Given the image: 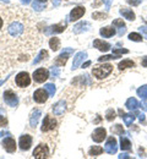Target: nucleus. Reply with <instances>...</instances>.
<instances>
[{"label": "nucleus", "instance_id": "1", "mask_svg": "<svg viewBox=\"0 0 147 159\" xmlns=\"http://www.w3.org/2000/svg\"><path fill=\"white\" fill-rule=\"evenodd\" d=\"M112 71H113V66H112L110 64H103V65L96 66V67L93 69L92 74H93L97 79L102 80V79H104V77H107L108 75H110Z\"/></svg>", "mask_w": 147, "mask_h": 159}, {"label": "nucleus", "instance_id": "2", "mask_svg": "<svg viewBox=\"0 0 147 159\" xmlns=\"http://www.w3.org/2000/svg\"><path fill=\"white\" fill-rule=\"evenodd\" d=\"M34 158H49L50 156H49V149H48V147L45 146V144H38L37 147H36V149L33 151V154H32Z\"/></svg>", "mask_w": 147, "mask_h": 159}, {"label": "nucleus", "instance_id": "3", "mask_svg": "<svg viewBox=\"0 0 147 159\" xmlns=\"http://www.w3.org/2000/svg\"><path fill=\"white\" fill-rule=\"evenodd\" d=\"M16 84L19 86V87H27V86H30L31 84V77H30V74L28 72H20L17 76H16Z\"/></svg>", "mask_w": 147, "mask_h": 159}, {"label": "nucleus", "instance_id": "4", "mask_svg": "<svg viewBox=\"0 0 147 159\" xmlns=\"http://www.w3.org/2000/svg\"><path fill=\"white\" fill-rule=\"evenodd\" d=\"M49 77V72H48V70L47 69H44V67H41V69H38V70H36L34 72H33V79L34 81L37 82V83H43V82H45L47 80Z\"/></svg>", "mask_w": 147, "mask_h": 159}, {"label": "nucleus", "instance_id": "5", "mask_svg": "<svg viewBox=\"0 0 147 159\" xmlns=\"http://www.w3.org/2000/svg\"><path fill=\"white\" fill-rule=\"evenodd\" d=\"M57 125V120L54 118H52L50 115H47L44 120H43V126H42V131L43 132H47V131H50L55 127Z\"/></svg>", "mask_w": 147, "mask_h": 159}, {"label": "nucleus", "instance_id": "6", "mask_svg": "<svg viewBox=\"0 0 147 159\" xmlns=\"http://www.w3.org/2000/svg\"><path fill=\"white\" fill-rule=\"evenodd\" d=\"M107 137V131L103 127H98L94 130V132L92 134V139L94 142H102L103 139H105Z\"/></svg>", "mask_w": 147, "mask_h": 159}, {"label": "nucleus", "instance_id": "7", "mask_svg": "<svg viewBox=\"0 0 147 159\" xmlns=\"http://www.w3.org/2000/svg\"><path fill=\"white\" fill-rule=\"evenodd\" d=\"M104 149H105V152H108L109 154H113V153L117 152V149H118V147H117V139H114L113 136L108 139L107 143H105Z\"/></svg>", "mask_w": 147, "mask_h": 159}, {"label": "nucleus", "instance_id": "8", "mask_svg": "<svg viewBox=\"0 0 147 159\" xmlns=\"http://www.w3.org/2000/svg\"><path fill=\"white\" fill-rule=\"evenodd\" d=\"M33 99L36 100L37 103H44L48 99V92L45 89H37L33 94Z\"/></svg>", "mask_w": 147, "mask_h": 159}, {"label": "nucleus", "instance_id": "9", "mask_svg": "<svg viewBox=\"0 0 147 159\" xmlns=\"http://www.w3.org/2000/svg\"><path fill=\"white\" fill-rule=\"evenodd\" d=\"M31 144H32V137L30 135H23V136H21V139H20V148H21L22 151L30 149Z\"/></svg>", "mask_w": 147, "mask_h": 159}, {"label": "nucleus", "instance_id": "10", "mask_svg": "<svg viewBox=\"0 0 147 159\" xmlns=\"http://www.w3.org/2000/svg\"><path fill=\"white\" fill-rule=\"evenodd\" d=\"M2 147L5 148L6 152L9 153H12L16 151V143L12 139H5L2 141Z\"/></svg>", "mask_w": 147, "mask_h": 159}, {"label": "nucleus", "instance_id": "11", "mask_svg": "<svg viewBox=\"0 0 147 159\" xmlns=\"http://www.w3.org/2000/svg\"><path fill=\"white\" fill-rule=\"evenodd\" d=\"M85 12H86V10H85V7H82V6L75 7V9L70 12L71 21H76V20H79V19H81V16H84Z\"/></svg>", "mask_w": 147, "mask_h": 159}, {"label": "nucleus", "instance_id": "12", "mask_svg": "<svg viewBox=\"0 0 147 159\" xmlns=\"http://www.w3.org/2000/svg\"><path fill=\"white\" fill-rule=\"evenodd\" d=\"M93 45H94V48L99 49L101 52H108V50L110 49V44L107 43V42H103V40H101V39L94 40V42H93Z\"/></svg>", "mask_w": 147, "mask_h": 159}, {"label": "nucleus", "instance_id": "13", "mask_svg": "<svg viewBox=\"0 0 147 159\" xmlns=\"http://www.w3.org/2000/svg\"><path fill=\"white\" fill-rule=\"evenodd\" d=\"M115 28L113 27V26H108V27H103V28H101V31H99V33H101V36H103L105 38H109V37H113L114 34H115Z\"/></svg>", "mask_w": 147, "mask_h": 159}, {"label": "nucleus", "instance_id": "14", "mask_svg": "<svg viewBox=\"0 0 147 159\" xmlns=\"http://www.w3.org/2000/svg\"><path fill=\"white\" fill-rule=\"evenodd\" d=\"M120 14H122L125 19H127V20H130V21L135 20V14H134V11L130 10V9H120Z\"/></svg>", "mask_w": 147, "mask_h": 159}, {"label": "nucleus", "instance_id": "15", "mask_svg": "<svg viewBox=\"0 0 147 159\" xmlns=\"http://www.w3.org/2000/svg\"><path fill=\"white\" fill-rule=\"evenodd\" d=\"M49 45H50V48H52V50H58L59 48H60V39L59 38H57V37H53V38H50L49 40Z\"/></svg>", "mask_w": 147, "mask_h": 159}, {"label": "nucleus", "instance_id": "16", "mask_svg": "<svg viewBox=\"0 0 147 159\" xmlns=\"http://www.w3.org/2000/svg\"><path fill=\"white\" fill-rule=\"evenodd\" d=\"M120 148L123 151H130L131 149V143H130V141L126 137L122 136V139H120Z\"/></svg>", "mask_w": 147, "mask_h": 159}, {"label": "nucleus", "instance_id": "17", "mask_svg": "<svg viewBox=\"0 0 147 159\" xmlns=\"http://www.w3.org/2000/svg\"><path fill=\"white\" fill-rule=\"evenodd\" d=\"M134 66H135V62L132 60L126 59L119 62V69L120 70H124V69H127V67H134Z\"/></svg>", "mask_w": 147, "mask_h": 159}, {"label": "nucleus", "instance_id": "18", "mask_svg": "<svg viewBox=\"0 0 147 159\" xmlns=\"http://www.w3.org/2000/svg\"><path fill=\"white\" fill-rule=\"evenodd\" d=\"M126 107L130 110H135V109H137L140 107V104H139V102L135 99V98H130V99H127V102H126Z\"/></svg>", "mask_w": 147, "mask_h": 159}, {"label": "nucleus", "instance_id": "19", "mask_svg": "<svg viewBox=\"0 0 147 159\" xmlns=\"http://www.w3.org/2000/svg\"><path fill=\"white\" fill-rule=\"evenodd\" d=\"M102 152H103V148H101V147H98V146H93V147L90 149V156H91V157H97V156H99Z\"/></svg>", "mask_w": 147, "mask_h": 159}, {"label": "nucleus", "instance_id": "20", "mask_svg": "<svg viewBox=\"0 0 147 159\" xmlns=\"http://www.w3.org/2000/svg\"><path fill=\"white\" fill-rule=\"evenodd\" d=\"M113 25L117 26V27H119V33L120 34H123L125 32V23H124L123 20H115L113 22Z\"/></svg>", "mask_w": 147, "mask_h": 159}, {"label": "nucleus", "instance_id": "21", "mask_svg": "<svg viewBox=\"0 0 147 159\" xmlns=\"http://www.w3.org/2000/svg\"><path fill=\"white\" fill-rule=\"evenodd\" d=\"M137 94H139V97H141L142 99H146L147 98V84L142 86V87H140V88L137 89Z\"/></svg>", "mask_w": 147, "mask_h": 159}, {"label": "nucleus", "instance_id": "22", "mask_svg": "<svg viewBox=\"0 0 147 159\" xmlns=\"http://www.w3.org/2000/svg\"><path fill=\"white\" fill-rule=\"evenodd\" d=\"M66 60H67V54H65V55H60L58 59H57V61H55V64L57 65H59V66H63L64 64L66 62Z\"/></svg>", "mask_w": 147, "mask_h": 159}, {"label": "nucleus", "instance_id": "23", "mask_svg": "<svg viewBox=\"0 0 147 159\" xmlns=\"http://www.w3.org/2000/svg\"><path fill=\"white\" fill-rule=\"evenodd\" d=\"M129 39L134 40V42H141L142 40V36L139 34V33H131V34H129Z\"/></svg>", "mask_w": 147, "mask_h": 159}, {"label": "nucleus", "instance_id": "24", "mask_svg": "<svg viewBox=\"0 0 147 159\" xmlns=\"http://www.w3.org/2000/svg\"><path fill=\"white\" fill-rule=\"evenodd\" d=\"M107 118L105 119L108 120V121H112V120L115 119V111L113 110V109H109L108 111H107V115H105Z\"/></svg>", "mask_w": 147, "mask_h": 159}, {"label": "nucleus", "instance_id": "25", "mask_svg": "<svg viewBox=\"0 0 147 159\" xmlns=\"http://www.w3.org/2000/svg\"><path fill=\"white\" fill-rule=\"evenodd\" d=\"M123 118H124V121H125V124L127 125V126H129V125H131V124H132V121L135 120V116H132V115H130V114H129V115H124Z\"/></svg>", "mask_w": 147, "mask_h": 159}, {"label": "nucleus", "instance_id": "26", "mask_svg": "<svg viewBox=\"0 0 147 159\" xmlns=\"http://www.w3.org/2000/svg\"><path fill=\"white\" fill-rule=\"evenodd\" d=\"M119 57L118 55H105V57H101L98 61H101V62H103V61H107V60H112V59H118Z\"/></svg>", "mask_w": 147, "mask_h": 159}, {"label": "nucleus", "instance_id": "27", "mask_svg": "<svg viewBox=\"0 0 147 159\" xmlns=\"http://www.w3.org/2000/svg\"><path fill=\"white\" fill-rule=\"evenodd\" d=\"M114 132H118V134H120V135H123V134H124V130H123V126H122V125H115V127H114Z\"/></svg>", "mask_w": 147, "mask_h": 159}, {"label": "nucleus", "instance_id": "28", "mask_svg": "<svg viewBox=\"0 0 147 159\" xmlns=\"http://www.w3.org/2000/svg\"><path fill=\"white\" fill-rule=\"evenodd\" d=\"M139 30H140V32H142V34L145 36V38H147V26H141Z\"/></svg>", "mask_w": 147, "mask_h": 159}, {"label": "nucleus", "instance_id": "29", "mask_svg": "<svg viewBox=\"0 0 147 159\" xmlns=\"http://www.w3.org/2000/svg\"><path fill=\"white\" fill-rule=\"evenodd\" d=\"M127 2L131 5H139L141 2V0H127Z\"/></svg>", "mask_w": 147, "mask_h": 159}, {"label": "nucleus", "instance_id": "30", "mask_svg": "<svg viewBox=\"0 0 147 159\" xmlns=\"http://www.w3.org/2000/svg\"><path fill=\"white\" fill-rule=\"evenodd\" d=\"M4 25H5V21H4V17L0 15V31L2 30V27H4Z\"/></svg>", "mask_w": 147, "mask_h": 159}, {"label": "nucleus", "instance_id": "31", "mask_svg": "<svg viewBox=\"0 0 147 159\" xmlns=\"http://www.w3.org/2000/svg\"><path fill=\"white\" fill-rule=\"evenodd\" d=\"M6 122H7V121H6L5 118H1V119H0V126H5V125H6Z\"/></svg>", "mask_w": 147, "mask_h": 159}, {"label": "nucleus", "instance_id": "32", "mask_svg": "<svg viewBox=\"0 0 147 159\" xmlns=\"http://www.w3.org/2000/svg\"><path fill=\"white\" fill-rule=\"evenodd\" d=\"M141 64H142V66H144V67H147V57H145V58L142 59Z\"/></svg>", "mask_w": 147, "mask_h": 159}, {"label": "nucleus", "instance_id": "33", "mask_svg": "<svg viewBox=\"0 0 147 159\" xmlns=\"http://www.w3.org/2000/svg\"><path fill=\"white\" fill-rule=\"evenodd\" d=\"M141 108H142L144 110H147V100H146V102H144V103H142V107H141Z\"/></svg>", "mask_w": 147, "mask_h": 159}, {"label": "nucleus", "instance_id": "34", "mask_svg": "<svg viewBox=\"0 0 147 159\" xmlns=\"http://www.w3.org/2000/svg\"><path fill=\"white\" fill-rule=\"evenodd\" d=\"M139 119H140V121H144V120H145V115H144V114H140Z\"/></svg>", "mask_w": 147, "mask_h": 159}, {"label": "nucleus", "instance_id": "35", "mask_svg": "<svg viewBox=\"0 0 147 159\" xmlns=\"http://www.w3.org/2000/svg\"><path fill=\"white\" fill-rule=\"evenodd\" d=\"M37 1H41V2H44V1H47V0H37Z\"/></svg>", "mask_w": 147, "mask_h": 159}]
</instances>
